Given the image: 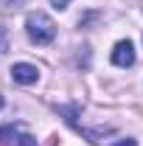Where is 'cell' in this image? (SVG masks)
Segmentation results:
<instances>
[{"mask_svg": "<svg viewBox=\"0 0 143 146\" xmlns=\"http://www.w3.org/2000/svg\"><path fill=\"white\" fill-rule=\"evenodd\" d=\"M9 51V34H6V25L0 23V54Z\"/></svg>", "mask_w": 143, "mask_h": 146, "instance_id": "cell-6", "label": "cell"}, {"mask_svg": "<svg viewBox=\"0 0 143 146\" xmlns=\"http://www.w3.org/2000/svg\"><path fill=\"white\" fill-rule=\"evenodd\" d=\"M112 146H138V141L135 138H124V141H118V143H112Z\"/></svg>", "mask_w": 143, "mask_h": 146, "instance_id": "cell-8", "label": "cell"}, {"mask_svg": "<svg viewBox=\"0 0 143 146\" xmlns=\"http://www.w3.org/2000/svg\"><path fill=\"white\" fill-rule=\"evenodd\" d=\"M9 73L17 84H36V79H39V68L31 62H14Z\"/></svg>", "mask_w": 143, "mask_h": 146, "instance_id": "cell-3", "label": "cell"}, {"mask_svg": "<svg viewBox=\"0 0 143 146\" xmlns=\"http://www.w3.org/2000/svg\"><path fill=\"white\" fill-rule=\"evenodd\" d=\"M14 146H36V138L28 135V132H20V138L14 141Z\"/></svg>", "mask_w": 143, "mask_h": 146, "instance_id": "cell-5", "label": "cell"}, {"mask_svg": "<svg viewBox=\"0 0 143 146\" xmlns=\"http://www.w3.org/2000/svg\"><path fill=\"white\" fill-rule=\"evenodd\" d=\"M20 132H23V127H20V124H6V127H0V143L14 146V141L20 138Z\"/></svg>", "mask_w": 143, "mask_h": 146, "instance_id": "cell-4", "label": "cell"}, {"mask_svg": "<svg viewBox=\"0 0 143 146\" xmlns=\"http://www.w3.org/2000/svg\"><path fill=\"white\" fill-rule=\"evenodd\" d=\"M25 34H28V39L34 45H48L56 36V23L45 11H31L25 17Z\"/></svg>", "mask_w": 143, "mask_h": 146, "instance_id": "cell-1", "label": "cell"}, {"mask_svg": "<svg viewBox=\"0 0 143 146\" xmlns=\"http://www.w3.org/2000/svg\"><path fill=\"white\" fill-rule=\"evenodd\" d=\"M109 59H112L115 68H132V65H135V45H132L129 39L115 42V48H112Z\"/></svg>", "mask_w": 143, "mask_h": 146, "instance_id": "cell-2", "label": "cell"}, {"mask_svg": "<svg viewBox=\"0 0 143 146\" xmlns=\"http://www.w3.org/2000/svg\"><path fill=\"white\" fill-rule=\"evenodd\" d=\"M23 3H25V0H0V6H9V9H17Z\"/></svg>", "mask_w": 143, "mask_h": 146, "instance_id": "cell-7", "label": "cell"}, {"mask_svg": "<svg viewBox=\"0 0 143 146\" xmlns=\"http://www.w3.org/2000/svg\"><path fill=\"white\" fill-rule=\"evenodd\" d=\"M68 3H70V0H51V6L59 9V11H62V9H68Z\"/></svg>", "mask_w": 143, "mask_h": 146, "instance_id": "cell-9", "label": "cell"}, {"mask_svg": "<svg viewBox=\"0 0 143 146\" xmlns=\"http://www.w3.org/2000/svg\"><path fill=\"white\" fill-rule=\"evenodd\" d=\"M0 107H3V96H0Z\"/></svg>", "mask_w": 143, "mask_h": 146, "instance_id": "cell-10", "label": "cell"}]
</instances>
